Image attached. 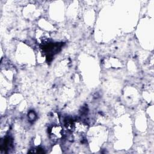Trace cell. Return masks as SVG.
<instances>
[{"mask_svg": "<svg viewBox=\"0 0 154 154\" xmlns=\"http://www.w3.org/2000/svg\"><path fill=\"white\" fill-rule=\"evenodd\" d=\"M87 126L85 124L81 122H74V125L73 130L75 131L76 132H84L87 131Z\"/></svg>", "mask_w": 154, "mask_h": 154, "instance_id": "cell-3", "label": "cell"}, {"mask_svg": "<svg viewBox=\"0 0 154 154\" xmlns=\"http://www.w3.org/2000/svg\"><path fill=\"white\" fill-rule=\"evenodd\" d=\"M36 38L39 43L45 45L49 41V34L46 32H45L42 31H38L36 34Z\"/></svg>", "mask_w": 154, "mask_h": 154, "instance_id": "cell-1", "label": "cell"}, {"mask_svg": "<svg viewBox=\"0 0 154 154\" xmlns=\"http://www.w3.org/2000/svg\"><path fill=\"white\" fill-rule=\"evenodd\" d=\"M50 134L53 138H60L63 135V130L61 127L58 125L52 126L50 130Z\"/></svg>", "mask_w": 154, "mask_h": 154, "instance_id": "cell-2", "label": "cell"}]
</instances>
